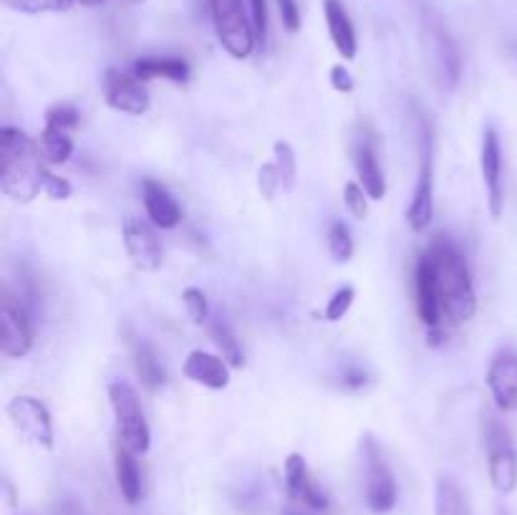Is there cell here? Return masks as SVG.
<instances>
[{"label":"cell","mask_w":517,"mask_h":515,"mask_svg":"<svg viewBox=\"0 0 517 515\" xmlns=\"http://www.w3.org/2000/svg\"><path fill=\"white\" fill-rule=\"evenodd\" d=\"M417 314L429 341L439 344L449 329L477 314V291L465 255L447 235L427 245L414 268Z\"/></svg>","instance_id":"6da1fadb"},{"label":"cell","mask_w":517,"mask_h":515,"mask_svg":"<svg viewBox=\"0 0 517 515\" xmlns=\"http://www.w3.org/2000/svg\"><path fill=\"white\" fill-rule=\"evenodd\" d=\"M48 165L43 160L36 139L28 137L23 129H0V190L13 202L36 200L46 185Z\"/></svg>","instance_id":"7a4b0ae2"},{"label":"cell","mask_w":517,"mask_h":515,"mask_svg":"<svg viewBox=\"0 0 517 515\" xmlns=\"http://www.w3.org/2000/svg\"><path fill=\"white\" fill-rule=\"evenodd\" d=\"M482 442L490 485L500 495H510L517 488V450L510 430L490 412L482 417Z\"/></svg>","instance_id":"3957f363"},{"label":"cell","mask_w":517,"mask_h":515,"mask_svg":"<svg viewBox=\"0 0 517 515\" xmlns=\"http://www.w3.org/2000/svg\"><path fill=\"white\" fill-rule=\"evenodd\" d=\"M212 26H215L217 41L222 43L233 59H248L253 56L258 38H255L253 21H250L245 0H210Z\"/></svg>","instance_id":"277c9868"},{"label":"cell","mask_w":517,"mask_h":515,"mask_svg":"<svg viewBox=\"0 0 517 515\" xmlns=\"http://www.w3.org/2000/svg\"><path fill=\"white\" fill-rule=\"evenodd\" d=\"M109 402L114 420H117L119 442L132 452H137V455L149 452V447H152V432H149L137 389L129 382L109 384Z\"/></svg>","instance_id":"5b68a950"},{"label":"cell","mask_w":517,"mask_h":515,"mask_svg":"<svg viewBox=\"0 0 517 515\" xmlns=\"http://www.w3.org/2000/svg\"><path fill=\"white\" fill-rule=\"evenodd\" d=\"M361 462H364V500L371 513L386 515L399 500L394 473L386 462L384 450L374 435L361 437Z\"/></svg>","instance_id":"8992f818"},{"label":"cell","mask_w":517,"mask_h":515,"mask_svg":"<svg viewBox=\"0 0 517 515\" xmlns=\"http://www.w3.org/2000/svg\"><path fill=\"white\" fill-rule=\"evenodd\" d=\"M434 218V142L432 132L422 122L419 129V170L414 182L412 202L407 208V223L414 233L422 235Z\"/></svg>","instance_id":"52a82bcc"},{"label":"cell","mask_w":517,"mask_h":515,"mask_svg":"<svg viewBox=\"0 0 517 515\" xmlns=\"http://www.w3.org/2000/svg\"><path fill=\"white\" fill-rule=\"evenodd\" d=\"M8 420L16 427L18 435L28 440L31 445L41 447V450H53V420L46 404L31 394H21V397L11 399L8 404Z\"/></svg>","instance_id":"ba28073f"},{"label":"cell","mask_w":517,"mask_h":515,"mask_svg":"<svg viewBox=\"0 0 517 515\" xmlns=\"http://www.w3.org/2000/svg\"><path fill=\"white\" fill-rule=\"evenodd\" d=\"M101 91H104L106 107L119 114H127V117H144L152 107V96L137 74L109 69L104 74Z\"/></svg>","instance_id":"9c48e42d"},{"label":"cell","mask_w":517,"mask_h":515,"mask_svg":"<svg viewBox=\"0 0 517 515\" xmlns=\"http://www.w3.org/2000/svg\"><path fill=\"white\" fill-rule=\"evenodd\" d=\"M480 172L487 192V210L492 220H500V215L505 213V165H502V144L495 127H487L482 132Z\"/></svg>","instance_id":"30bf717a"},{"label":"cell","mask_w":517,"mask_h":515,"mask_svg":"<svg viewBox=\"0 0 517 515\" xmlns=\"http://www.w3.org/2000/svg\"><path fill=\"white\" fill-rule=\"evenodd\" d=\"M33 349V324L28 308L6 296L0 306V354L8 359H23Z\"/></svg>","instance_id":"8fae6325"},{"label":"cell","mask_w":517,"mask_h":515,"mask_svg":"<svg viewBox=\"0 0 517 515\" xmlns=\"http://www.w3.org/2000/svg\"><path fill=\"white\" fill-rule=\"evenodd\" d=\"M122 238L129 261H132V266L137 268V271L157 273L159 268H162L164 250L152 225L142 223V220H127L122 230Z\"/></svg>","instance_id":"7c38bea8"},{"label":"cell","mask_w":517,"mask_h":515,"mask_svg":"<svg viewBox=\"0 0 517 515\" xmlns=\"http://www.w3.org/2000/svg\"><path fill=\"white\" fill-rule=\"evenodd\" d=\"M283 478H285V490H288V498L293 503L303 505L306 510H316L323 513L328 510V498L321 488L316 485V480L311 478L306 465V457L301 452H291L283 462Z\"/></svg>","instance_id":"4fadbf2b"},{"label":"cell","mask_w":517,"mask_h":515,"mask_svg":"<svg viewBox=\"0 0 517 515\" xmlns=\"http://www.w3.org/2000/svg\"><path fill=\"white\" fill-rule=\"evenodd\" d=\"M487 389L500 412H517V354L502 351L487 367Z\"/></svg>","instance_id":"5bb4252c"},{"label":"cell","mask_w":517,"mask_h":515,"mask_svg":"<svg viewBox=\"0 0 517 515\" xmlns=\"http://www.w3.org/2000/svg\"><path fill=\"white\" fill-rule=\"evenodd\" d=\"M142 200L147 218L152 220L154 228L159 230H175L182 223V208L175 195L157 180L142 182Z\"/></svg>","instance_id":"9a60e30c"},{"label":"cell","mask_w":517,"mask_h":515,"mask_svg":"<svg viewBox=\"0 0 517 515\" xmlns=\"http://www.w3.org/2000/svg\"><path fill=\"white\" fill-rule=\"evenodd\" d=\"M230 369L233 367L222 356L197 349L185 359L182 372H185V377L192 384H200V387L212 389V392H220V389H225L230 384Z\"/></svg>","instance_id":"2e32d148"},{"label":"cell","mask_w":517,"mask_h":515,"mask_svg":"<svg viewBox=\"0 0 517 515\" xmlns=\"http://www.w3.org/2000/svg\"><path fill=\"white\" fill-rule=\"evenodd\" d=\"M323 18H326L328 36L343 61H354L359 54V38H356V28L341 0H323Z\"/></svg>","instance_id":"e0dca14e"},{"label":"cell","mask_w":517,"mask_h":515,"mask_svg":"<svg viewBox=\"0 0 517 515\" xmlns=\"http://www.w3.org/2000/svg\"><path fill=\"white\" fill-rule=\"evenodd\" d=\"M354 165L359 185L364 187L371 200H384L386 195V177L376 157V147L371 139H359L354 149Z\"/></svg>","instance_id":"ac0fdd59"},{"label":"cell","mask_w":517,"mask_h":515,"mask_svg":"<svg viewBox=\"0 0 517 515\" xmlns=\"http://www.w3.org/2000/svg\"><path fill=\"white\" fill-rule=\"evenodd\" d=\"M432 61L439 86L442 89H454L459 74H462V59H459L457 46H454V41L444 28H434L432 31Z\"/></svg>","instance_id":"d6986e66"},{"label":"cell","mask_w":517,"mask_h":515,"mask_svg":"<svg viewBox=\"0 0 517 515\" xmlns=\"http://www.w3.org/2000/svg\"><path fill=\"white\" fill-rule=\"evenodd\" d=\"M114 478H117V488L124 503L137 505L142 500V473H139L137 452L124 447L119 440L114 447Z\"/></svg>","instance_id":"ffe728a7"},{"label":"cell","mask_w":517,"mask_h":515,"mask_svg":"<svg viewBox=\"0 0 517 515\" xmlns=\"http://www.w3.org/2000/svg\"><path fill=\"white\" fill-rule=\"evenodd\" d=\"M132 74H137L144 84L152 79H164L172 81V84H187V79H190V66L182 59L147 56V59H139L137 64L132 66Z\"/></svg>","instance_id":"44dd1931"},{"label":"cell","mask_w":517,"mask_h":515,"mask_svg":"<svg viewBox=\"0 0 517 515\" xmlns=\"http://www.w3.org/2000/svg\"><path fill=\"white\" fill-rule=\"evenodd\" d=\"M38 147H41L43 160H46L48 167H59L66 165L74 154V139H71V132L56 127H43L41 137H38Z\"/></svg>","instance_id":"7402d4cb"},{"label":"cell","mask_w":517,"mask_h":515,"mask_svg":"<svg viewBox=\"0 0 517 515\" xmlns=\"http://www.w3.org/2000/svg\"><path fill=\"white\" fill-rule=\"evenodd\" d=\"M207 331H210L212 341H215V346L220 349L222 359H225V362L230 364L233 369H243V364H245L243 346H240L238 336H235V331L230 329V324L222 321L220 316H212L210 324H207Z\"/></svg>","instance_id":"603a6c76"},{"label":"cell","mask_w":517,"mask_h":515,"mask_svg":"<svg viewBox=\"0 0 517 515\" xmlns=\"http://www.w3.org/2000/svg\"><path fill=\"white\" fill-rule=\"evenodd\" d=\"M434 515H472L467 495L452 478H439L434 488Z\"/></svg>","instance_id":"cb8c5ba5"},{"label":"cell","mask_w":517,"mask_h":515,"mask_svg":"<svg viewBox=\"0 0 517 515\" xmlns=\"http://www.w3.org/2000/svg\"><path fill=\"white\" fill-rule=\"evenodd\" d=\"M134 369H137V377L149 392H157L167 384V374H164L162 364H159L157 354L149 344H137L134 346Z\"/></svg>","instance_id":"d4e9b609"},{"label":"cell","mask_w":517,"mask_h":515,"mask_svg":"<svg viewBox=\"0 0 517 515\" xmlns=\"http://www.w3.org/2000/svg\"><path fill=\"white\" fill-rule=\"evenodd\" d=\"M326 248L336 263H349L354 258V238H351L349 225L333 220L326 235Z\"/></svg>","instance_id":"484cf974"},{"label":"cell","mask_w":517,"mask_h":515,"mask_svg":"<svg viewBox=\"0 0 517 515\" xmlns=\"http://www.w3.org/2000/svg\"><path fill=\"white\" fill-rule=\"evenodd\" d=\"M273 157H275V167L280 172V180H283V190L291 192L293 185H296V177H298V162H296V152L288 142L278 139L273 144Z\"/></svg>","instance_id":"4316f807"},{"label":"cell","mask_w":517,"mask_h":515,"mask_svg":"<svg viewBox=\"0 0 517 515\" xmlns=\"http://www.w3.org/2000/svg\"><path fill=\"white\" fill-rule=\"evenodd\" d=\"M182 303H185L187 316L192 319V324H197V326L210 324L212 308H210V301H207V296L202 288H195V286L185 288V291H182Z\"/></svg>","instance_id":"83f0119b"},{"label":"cell","mask_w":517,"mask_h":515,"mask_svg":"<svg viewBox=\"0 0 517 515\" xmlns=\"http://www.w3.org/2000/svg\"><path fill=\"white\" fill-rule=\"evenodd\" d=\"M13 11L38 16V13H64L74 6V0H3Z\"/></svg>","instance_id":"f1b7e54d"},{"label":"cell","mask_w":517,"mask_h":515,"mask_svg":"<svg viewBox=\"0 0 517 515\" xmlns=\"http://www.w3.org/2000/svg\"><path fill=\"white\" fill-rule=\"evenodd\" d=\"M354 301H356V288L354 286L338 288V291L333 293L331 298H328L326 308H323V319L331 321V324H336V321H341L343 316L349 314L351 306H354Z\"/></svg>","instance_id":"f546056e"},{"label":"cell","mask_w":517,"mask_h":515,"mask_svg":"<svg viewBox=\"0 0 517 515\" xmlns=\"http://www.w3.org/2000/svg\"><path fill=\"white\" fill-rule=\"evenodd\" d=\"M369 200L371 197L366 195V190L359 182H346L343 185V208L349 210L351 218L364 220L369 215Z\"/></svg>","instance_id":"4dcf8cb0"},{"label":"cell","mask_w":517,"mask_h":515,"mask_svg":"<svg viewBox=\"0 0 517 515\" xmlns=\"http://www.w3.org/2000/svg\"><path fill=\"white\" fill-rule=\"evenodd\" d=\"M81 122L79 109L71 107V104H56L46 112V124L56 129H66V132H74Z\"/></svg>","instance_id":"1f68e13d"},{"label":"cell","mask_w":517,"mask_h":515,"mask_svg":"<svg viewBox=\"0 0 517 515\" xmlns=\"http://www.w3.org/2000/svg\"><path fill=\"white\" fill-rule=\"evenodd\" d=\"M258 190L268 202H273L280 192H285L283 180H280V172L278 167H275V162H265V165L258 170Z\"/></svg>","instance_id":"d6a6232c"},{"label":"cell","mask_w":517,"mask_h":515,"mask_svg":"<svg viewBox=\"0 0 517 515\" xmlns=\"http://www.w3.org/2000/svg\"><path fill=\"white\" fill-rule=\"evenodd\" d=\"M248 8L258 46H265L268 41V0H248Z\"/></svg>","instance_id":"836d02e7"},{"label":"cell","mask_w":517,"mask_h":515,"mask_svg":"<svg viewBox=\"0 0 517 515\" xmlns=\"http://www.w3.org/2000/svg\"><path fill=\"white\" fill-rule=\"evenodd\" d=\"M275 3H278V13L285 31L288 33L301 31V8H298L296 0H275Z\"/></svg>","instance_id":"e575fe53"},{"label":"cell","mask_w":517,"mask_h":515,"mask_svg":"<svg viewBox=\"0 0 517 515\" xmlns=\"http://www.w3.org/2000/svg\"><path fill=\"white\" fill-rule=\"evenodd\" d=\"M43 195L51 197V200H69V197L74 195V187H71L69 180L53 175V172L48 170L46 185H43Z\"/></svg>","instance_id":"d590c367"},{"label":"cell","mask_w":517,"mask_h":515,"mask_svg":"<svg viewBox=\"0 0 517 515\" xmlns=\"http://www.w3.org/2000/svg\"><path fill=\"white\" fill-rule=\"evenodd\" d=\"M331 86L338 91V94H351L354 91V76L349 74V69L343 64H336L331 69Z\"/></svg>","instance_id":"8d00e7d4"},{"label":"cell","mask_w":517,"mask_h":515,"mask_svg":"<svg viewBox=\"0 0 517 515\" xmlns=\"http://www.w3.org/2000/svg\"><path fill=\"white\" fill-rule=\"evenodd\" d=\"M366 384H369V374H366V369L361 367H349L341 377V387L349 389V392H359V389H364Z\"/></svg>","instance_id":"74e56055"},{"label":"cell","mask_w":517,"mask_h":515,"mask_svg":"<svg viewBox=\"0 0 517 515\" xmlns=\"http://www.w3.org/2000/svg\"><path fill=\"white\" fill-rule=\"evenodd\" d=\"M51 513H53V515H89V513H86L84 505H81L76 498H64V500H59V503L53 505Z\"/></svg>","instance_id":"f35d334b"},{"label":"cell","mask_w":517,"mask_h":515,"mask_svg":"<svg viewBox=\"0 0 517 515\" xmlns=\"http://www.w3.org/2000/svg\"><path fill=\"white\" fill-rule=\"evenodd\" d=\"M74 3H79V6H84V8H99V6H104L106 0H74Z\"/></svg>","instance_id":"ab89813d"},{"label":"cell","mask_w":517,"mask_h":515,"mask_svg":"<svg viewBox=\"0 0 517 515\" xmlns=\"http://www.w3.org/2000/svg\"><path fill=\"white\" fill-rule=\"evenodd\" d=\"M283 515H313V513H306V510H285Z\"/></svg>","instance_id":"60d3db41"},{"label":"cell","mask_w":517,"mask_h":515,"mask_svg":"<svg viewBox=\"0 0 517 515\" xmlns=\"http://www.w3.org/2000/svg\"><path fill=\"white\" fill-rule=\"evenodd\" d=\"M497 515H507V513H505V510H500V513H497Z\"/></svg>","instance_id":"b9f144b4"}]
</instances>
